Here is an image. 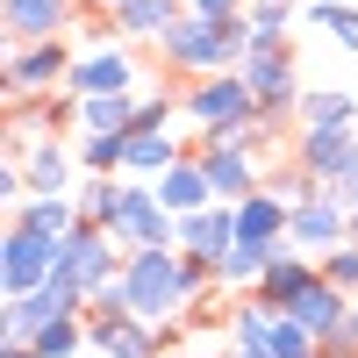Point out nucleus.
<instances>
[{
	"label": "nucleus",
	"instance_id": "1",
	"mask_svg": "<svg viewBox=\"0 0 358 358\" xmlns=\"http://www.w3.org/2000/svg\"><path fill=\"white\" fill-rule=\"evenodd\" d=\"M244 50H251V29L244 22H208V15H179L165 29V43H158V65L179 72V79H208V72H236L244 65Z\"/></svg>",
	"mask_w": 358,
	"mask_h": 358
},
{
	"label": "nucleus",
	"instance_id": "2",
	"mask_svg": "<svg viewBox=\"0 0 358 358\" xmlns=\"http://www.w3.org/2000/svg\"><path fill=\"white\" fill-rule=\"evenodd\" d=\"M187 122L201 129V143H236L251 122H258V94L244 86V72H208V79H187Z\"/></svg>",
	"mask_w": 358,
	"mask_h": 358
},
{
	"label": "nucleus",
	"instance_id": "3",
	"mask_svg": "<svg viewBox=\"0 0 358 358\" xmlns=\"http://www.w3.org/2000/svg\"><path fill=\"white\" fill-rule=\"evenodd\" d=\"M236 72H244V86L258 94V115L287 129L294 108H301V94H308V86H301V57H294V43H287V36H251V50H244V65H236Z\"/></svg>",
	"mask_w": 358,
	"mask_h": 358
},
{
	"label": "nucleus",
	"instance_id": "4",
	"mask_svg": "<svg viewBox=\"0 0 358 358\" xmlns=\"http://www.w3.org/2000/svg\"><path fill=\"white\" fill-rule=\"evenodd\" d=\"M222 330H229L222 337L229 351H251V358H308V351H322L287 308H265L258 294H236V308H229Z\"/></svg>",
	"mask_w": 358,
	"mask_h": 358
},
{
	"label": "nucleus",
	"instance_id": "5",
	"mask_svg": "<svg viewBox=\"0 0 358 358\" xmlns=\"http://www.w3.org/2000/svg\"><path fill=\"white\" fill-rule=\"evenodd\" d=\"M72 57H79V43H72V36H50V43H8V65H0V79H8V101L65 94Z\"/></svg>",
	"mask_w": 358,
	"mask_h": 358
},
{
	"label": "nucleus",
	"instance_id": "6",
	"mask_svg": "<svg viewBox=\"0 0 358 358\" xmlns=\"http://www.w3.org/2000/svg\"><path fill=\"white\" fill-rule=\"evenodd\" d=\"M122 265H129L122 236H115V229H94V222H79V229L65 236V258H57V273H65V280L86 294V301H94L101 287L122 280Z\"/></svg>",
	"mask_w": 358,
	"mask_h": 358
},
{
	"label": "nucleus",
	"instance_id": "7",
	"mask_svg": "<svg viewBox=\"0 0 358 358\" xmlns=\"http://www.w3.org/2000/svg\"><path fill=\"white\" fill-rule=\"evenodd\" d=\"M136 79H143V65H136L129 36H108V43H79L65 94L72 101H86V94H136Z\"/></svg>",
	"mask_w": 358,
	"mask_h": 358
},
{
	"label": "nucleus",
	"instance_id": "8",
	"mask_svg": "<svg viewBox=\"0 0 358 358\" xmlns=\"http://www.w3.org/2000/svg\"><path fill=\"white\" fill-rule=\"evenodd\" d=\"M57 258H65V236H43L29 222H8L0 236V294H29L57 273Z\"/></svg>",
	"mask_w": 358,
	"mask_h": 358
},
{
	"label": "nucleus",
	"instance_id": "9",
	"mask_svg": "<svg viewBox=\"0 0 358 358\" xmlns=\"http://www.w3.org/2000/svg\"><path fill=\"white\" fill-rule=\"evenodd\" d=\"M344 236H351V201H344L337 187H315L308 201H294V222H287V244H294V251L330 258Z\"/></svg>",
	"mask_w": 358,
	"mask_h": 358
},
{
	"label": "nucleus",
	"instance_id": "10",
	"mask_svg": "<svg viewBox=\"0 0 358 358\" xmlns=\"http://www.w3.org/2000/svg\"><path fill=\"white\" fill-rule=\"evenodd\" d=\"M294 165L315 187H351L358 179V129H294Z\"/></svg>",
	"mask_w": 358,
	"mask_h": 358
},
{
	"label": "nucleus",
	"instance_id": "11",
	"mask_svg": "<svg viewBox=\"0 0 358 358\" xmlns=\"http://www.w3.org/2000/svg\"><path fill=\"white\" fill-rule=\"evenodd\" d=\"M86 0H0V29L8 43H50V36H72Z\"/></svg>",
	"mask_w": 358,
	"mask_h": 358
},
{
	"label": "nucleus",
	"instance_id": "12",
	"mask_svg": "<svg viewBox=\"0 0 358 358\" xmlns=\"http://www.w3.org/2000/svg\"><path fill=\"white\" fill-rule=\"evenodd\" d=\"M194 158L208 172V187H215V201H229V208L265 187V165H258V151H244V143H201Z\"/></svg>",
	"mask_w": 358,
	"mask_h": 358
},
{
	"label": "nucleus",
	"instance_id": "13",
	"mask_svg": "<svg viewBox=\"0 0 358 358\" xmlns=\"http://www.w3.org/2000/svg\"><path fill=\"white\" fill-rule=\"evenodd\" d=\"M72 108H79L72 94H36V101H15V108H8V158H22L29 143L57 136V129L72 122Z\"/></svg>",
	"mask_w": 358,
	"mask_h": 358
},
{
	"label": "nucleus",
	"instance_id": "14",
	"mask_svg": "<svg viewBox=\"0 0 358 358\" xmlns=\"http://www.w3.org/2000/svg\"><path fill=\"white\" fill-rule=\"evenodd\" d=\"M287 315L301 322V330H308L322 351H337V344H344V322H351V294H344V287H330V280H315V287H308Z\"/></svg>",
	"mask_w": 358,
	"mask_h": 358
},
{
	"label": "nucleus",
	"instance_id": "15",
	"mask_svg": "<svg viewBox=\"0 0 358 358\" xmlns=\"http://www.w3.org/2000/svg\"><path fill=\"white\" fill-rule=\"evenodd\" d=\"M287 222H294V201H280L273 187H258V194L236 201V236H244V244L287 251Z\"/></svg>",
	"mask_w": 358,
	"mask_h": 358
},
{
	"label": "nucleus",
	"instance_id": "16",
	"mask_svg": "<svg viewBox=\"0 0 358 358\" xmlns=\"http://www.w3.org/2000/svg\"><path fill=\"white\" fill-rule=\"evenodd\" d=\"M22 165V179H29V194H72L79 187V151H65V143H57V136H43V143H29V151L15 158Z\"/></svg>",
	"mask_w": 358,
	"mask_h": 358
},
{
	"label": "nucleus",
	"instance_id": "17",
	"mask_svg": "<svg viewBox=\"0 0 358 358\" xmlns=\"http://www.w3.org/2000/svg\"><path fill=\"white\" fill-rule=\"evenodd\" d=\"M236 244V208L229 201H208L194 215H179V251L187 258H222Z\"/></svg>",
	"mask_w": 358,
	"mask_h": 358
},
{
	"label": "nucleus",
	"instance_id": "18",
	"mask_svg": "<svg viewBox=\"0 0 358 358\" xmlns=\"http://www.w3.org/2000/svg\"><path fill=\"white\" fill-rule=\"evenodd\" d=\"M179 158V136L172 129H129L122 136V179H158V172H172Z\"/></svg>",
	"mask_w": 358,
	"mask_h": 358
},
{
	"label": "nucleus",
	"instance_id": "19",
	"mask_svg": "<svg viewBox=\"0 0 358 358\" xmlns=\"http://www.w3.org/2000/svg\"><path fill=\"white\" fill-rule=\"evenodd\" d=\"M94 330V351L101 358H158L165 351V337L151 330L143 315H115V322H86Z\"/></svg>",
	"mask_w": 358,
	"mask_h": 358
},
{
	"label": "nucleus",
	"instance_id": "20",
	"mask_svg": "<svg viewBox=\"0 0 358 358\" xmlns=\"http://www.w3.org/2000/svg\"><path fill=\"white\" fill-rule=\"evenodd\" d=\"M72 129L79 136H129L136 129V94H86L72 108Z\"/></svg>",
	"mask_w": 358,
	"mask_h": 358
},
{
	"label": "nucleus",
	"instance_id": "21",
	"mask_svg": "<svg viewBox=\"0 0 358 358\" xmlns=\"http://www.w3.org/2000/svg\"><path fill=\"white\" fill-rule=\"evenodd\" d=\"M179 15H187V0H129V8L122 15H108L115 22V36H129V43H165V29L179 22Z\"/></svg>",
	"mask_w": 358,
	"mask_h": 358
},
{
	"label": "nucleus",
	"instance_id": "22",
	"mask_svg": "<svg viewBox=\"0 0 358 358\" xmlns=\"http://www.w3.org/2000/svg\"><path fill=\"white\" fill-rule=\"evenodd\" d=\"M294 129H358V94L344 86H308L294 108Z\"/></svg>",
	"mask_w": 358,
	"mask_h": 358
},
{
	"label": "nucleus",
	"instance_id": "23",
	"mask_svg": "<svg viewBox=\"0 0 358 358\" xmlns=\"http://www.w3.org/2000/svg\"><path fill=\"white\" fill-rule=\"evenodd\" d=\"M151 187H158V201L172 208V215H194V208H208V201H215V187H208L201 158H179L172 172H158V179H151Z\"/></svg>",
	"mask_w": 358,
	"mask_h": 358
},
{
	"label": "nucleus",
	"instance_id": "24",
	"mask_svg": "<svg viewBox=\"0 0 358 358\" xmlns=\"http://www.w3.org/2000/svg\"><path fill=\"white\" fill-rule=\"evenodd\" d=\"M265 265H273V251H265V244H244V236H236V244L215 258V280H222V294H251V287L265 280Z\"/></svg>",
	"mask_w": 358,
	"mask_h": 358
},
{
	"label": "nucleus",
	"instance_id": "25",
	"mask_svg": "<svg viewBox=\"0 0 358 358\" xmlns=\"http://www.w3.org/2000/svg\"><path fill=\"white\" fill-rule=\"evenodd\" d=\"M72 201H79V222L108 229V222H115V201H122V179H101V172H86L79 187H72Z\"/></svg>",
	"mask_w": 358,
	"mask_h": 358
},
{
	"label": "nucleus",
	"instance_id": "26",
	"mask_svg": "<svg viewBox=\"0 0 358 358\" xmlns=\"http://www.w3.org/2000/svg\"><path fill=\"white\" fill-rule=\"evenodd\" d=\"M308 22H315L337 50H358V8H351V0H308Z\"/></svg>",
	"mask_w": 358,
	"mask_h": 358
},
{
	"label": "nucleus",
	"instance_id": "27",
	"mask_svg": "<svg viewBox=\"0 0 358 358\" xmlns=\"http://www.w3.org/2000/svg\"><path fill=\"white\" fill-rule=\"evenodd\" d=\"M79 344H94L86 315H57V322H43V330H36V351H43V358H72Z\"/></svg>",
	"mask_w": 358,
	"mask_h": 358
},
{
	"label": "nucleus",
	"instance_id": "28",
	"mask_svg": "<svg viewBox=\"0 0 358 358\" xmlns=\"http://www.w3.org/2000/svg\"><path fill=\"white\" fill-rule=\"evenodd\" d=\"M294 15H301V0H251V8H244V29H251V36H287Z\"/></svg>",
	"mask_w": 358,
	"mask_h": 358
},
{
	"label": "nucleus",
	"instance_id": "29",
	"mask_svg": "<svg viewBox=\"0 0 358 358\" xmlns=\"http://www.w3.org/2000/svg\"><path fill=\"white\" fill-rule=\"evenodd\" d=\"M79 172H101V179H122V136H79Z\"/></svg>",
	"mask_w": 358,
	"mask_h": 358
},
{
	"label": "nucleus",
	"instance_id": "30",
	"mask_svg": "<svg viewBox=\"0 0 358 358\" xmlns=\"http://www.w3.org/2000/svg\"><path fill=\"white\" fill-rule=\"evenodd\" d=\"M322 280H330V287H344L351 301H358V236H344V244L322 258Z\"/></svg>",
	"mask_w": 358,
	"mask_h": 358
},
{
	"label": "nucleus",
	"instance_id": "31",
	"mask_svg": "<svg viewBox=\"0 0 358 358\" xmlns=\"http://www.w3.org/2000/svg\"><path fill=\"white\" fill-rule=\"evenodd\" d=\"M265 187H273L280 201H308V194H315V179H308L301 165H287V172H265Z\"/></svg>",
	"mask_w": 358,
	"mask_h": 358
},
{
	"label": "nucleus",
	"instance_id": "32",
	"mask_svg": "<svg viewBox=\"0 0 358 358\" xmlns=\"http://www.w3.org/2000/svg\"><path fill=\"white\" fill-rule=\"evenodd\" d=\"M136 129H172V101L165 94H136Z\"/></svg>",
	"mask_w": 358,
	"mask_h": 358
},
{
	"label": "nucleus",
	"instance_id": "33",
	"mask_svg": "<svg viewBox=\"0 0 358 358\" xmlns=\"http://www.w3.org/2000/svg\"><path fill=\"white\" fill-rule=\"evenodd\" d=\"M194 15H208V22H244V8L251 0H187Z\"/></svg>",
	"mask_w": 358,
	"mask_h": 358
},
{
	"label": "nucleus",
	"instance_id": "34",
	"mask_svg": "<svg viewBox=\"0 0 358 358\" xmlns=\"http://www.w3.org/2000/svg\"><path fill=\"white\" fill-rule=\"evenodd\" d=\"M0 358H43L36 344H0Z\"/></svg>",
	"mask_w": 358,
	"mask_h": 358
},
{
	"label": "nucleus",
	"instance_id": "35",
	"mask_svg": "<svg viewBox=\"0 0 358 358\" xmlns=\"http://www.w3.org/2000/svg\"><path fill=\"white\" fill-rule=\"evenodd\" d=\"M86 8H101V15H122V8H129V0H86Z\"/></svg>",
	"mask_w": 358,
	"mask_h": 358
},
{
	"label": "nucleus",
	"instance_id": "36",
	"mask_svg": "<svg viewBox=\"0 0 358 358\" xmlns=\"http://www.w3.org/2000/svg\"><path fill=\"white\" fill-rule=\"evenodd\" d=\"M344 201H351V208H358V179H351V187H344Z\"/></svg>",
	"mask_w": 358,
	"mask_h": 358
},
{
	"label": "nucleus",
	"instance_id": "37",
	"mask_svg": "<svg viewBox=\"0 0 358 358\" xmlns=\"http://www.w3.org/2000/svg\"><path fill=\"white\" fill-rule=\"evenodd\" d=\"M308 358H337V351H308Z\"/></svg>",
	"mask_w": 358,
	"mask_h": 358
},
{
	"label": "nucleus",
	"instance_id": "38",
	"mask_svg": "<svg viewBox=\"0 0 358 358\" xmlns=\"http://www.w3.org/2000/svg\"><path fill=\"white\" fill-rule=\"evenodd\" d=\"M229 358H251V351H229Z\"/></svg>",
	"mask_w": 358,
	"mask_h": 358
}]
</instances>
